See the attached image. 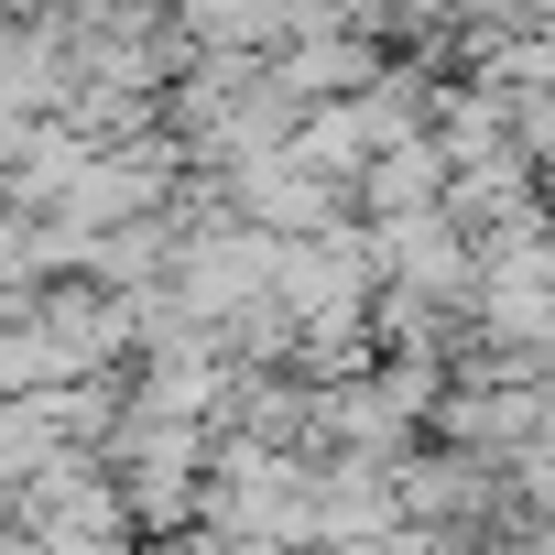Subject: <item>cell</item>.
<instances>
[{
	"instance_id": "obj_11",
	"label": "cell",
	"mask_w": 555,
	"mask_h": 555,
	"mask_svg": "<svg viewBox=\"0 0 555 555\" xmlns=\"http://www.w3.org/2000/svg\"><path fill=\"white\" fill-rule=\"evenodd\" d=\"M77 371H66V349H55V327L44 317H23L12 338H0V392H66Z\"/></svg>"
},
{
	"instance_id": "obj_15",
	"label": "cell",
	"mask_w": 555,
	"mask_h": 555,
	"mask_svg": "<svg viewBox=\"0 0 555 555\" xmlns=\"http://www.w3.org/2000/svg\"><path fill=\"white\" fill-rule=\"evenodd\" d=\"M23 317H34V295H12V284H0V338H12Z\"/></svg>"
},
{
	"instance_id": "obj_16",
	"label": "cell",
	"mask_w": 555,
	"mask_h": 555,
	"mask_svg": "<svg viewBox=\"0 0 555 555\" xmlns=\"http://www.w3.org/2000/svg\"><path fill=\"white\" fill-rule=\"evenodd\" d=\"M131 555H185V544H175V533H142V544H131Z\"/></svg>"
},
{
	"instance_id": "obj_5",
	"label": "cell",
	"mask_w": 555,
	"mask_h": 555,
	"mask_svg": "<svg viewBox=\"0 0 555 555\" xmlns=\"http://www.w3.org/2000/svg\"><path fill=\"white\" fill-rule=\"evenodd\" d=\"M479 338L490 349H522V360L555 349V240L479 261Z\"/></svg>"
},
{
	"instance_id": "obj_3",
	"label": "cell",
	"mask_w": 555,
	"mask_h": 555,
	"mask_svg": "<svg viewBox=\"0 0 555 555\" xmlns=\"http://www.w3.org/2000/svg\"><path fill=\"white\" fill-rule=\"evenodd\" d=\"M229 196H240V218H250V229H272V240H327L338 218H360V207H349V185H327L295 142H284V153H261V164H240V175H229Z\"/></svg>"
},
{
	"instance_id": "obj_6",
	"label": "cell",
	"mask_w": 555,
	"mask_h": 555,
	"mask_svg": "<svg viewBox=\"0 0 555 555\" xmlns=\"http://www.w3.org/2000/svg\"><path fill=\"white\" fill-rule=\"evenodd\" d=\"M382 284L479 317V240H468L457 218H403V229H382Z\"/></svg>"
},
{
	"instance_id": "obj_9",
	"label": "cell",
	"mask_w": 555,
	"mask_h": 555,
	"mask_svg": "<svg viewBox=\"0 0 555 555\" xmlns=\"http://www.w3.org/2000/svg\"><path fill=\"white\" fill-rule=\"evenodd\" d=\"M306 0H175V34L196 55H284Z\"/></svg>"
},
{
	"instance_id": "obj_2",
	"label": "cell",
	"mask_w": 555,
	"mask_h": 555,
	"mask_svg": "<svg viewBox=\"0 0 555 555\" xmlns=\"http://www.w3.org/2000/svg\"><path fill=\"white\" fill-rule=\"evenodd\" d=\"M34 317L55 327V349H66L77 382H109V371L142 360V306H131L120 284H99V272H66V284H44Z\"/></svg>"
},
{
	"instance_id": "obj_12",
	"label": "cell",
	"mask_w": 555,
	"mask_h": 555,
	"mask_svg": "<svg viewBox=\"0 0 555 555\" xmlns=\"http://www.w3.org/2000/svg\"><path fill=\"white\" fill-rule=\"evenodd\" d=\"M44 142H55V120H44V109H0V196H12V185L44 164Z\"/></svg>"
},
{
	"instance_id": "obj_4",
	"label": "cell",
	"mask_w": 555,
	"mask_h": 555,
	"mask_svg": "<svg viewBox=\"0 0 555 555\" xmlns=\"http://www.w3.org/2000/svg\"><path fill=\"white\" fill-rule=\"evenodd\" d=\"M284 77H295L306 109H317V99H360V88L392 77V44L360 34V23H338L327 0H306V12H295V44H284Z\"/></svg>"
},
{
	"instance_id": "obj_7",
	"label": "cell",
	"mask_w": 555,
	"mask_h": 555,
	"mask_svg": "<svg viewBox=\"0 0 555 555\" xmlns=\"http://www.w3.org/2000/svg\"><path fill=\"white\" fill-rule=\"evenodd\" d=\"M403 522V468H371V457H317V555H349L371 533Z\"/></svg>"
},
{
	"instance_id": "obj_10",
	"label": "cell",
	"mask_w": 555,
	"mask_h": 555,
	"mask_svg": "<svg viewBox=\"0 0 555 555\" xmlns=\"http://www.w3.org/2000/svg\"><path fill=\"white\" fill-rule=\"evenodd\" d=\"M55 457H77L55 425V392H0V501H23Z\"/></svg>"
},
{
	"instance_id": "obj_14",
	"label": "cell",
	"mask_w": 555,
	"mask_h": 555,
	"mask_svg": "<svg viewBox=\"0 0 555 555\" xmlns=\"http://www.w3.org/2000/svg\"><path fill=\"white\" fill-rule=\"evenodd\" d=\"M349 555H447V533H425V522H392V533H371V544H349Z\"/></svg>"
},
{
	"instance_id": "obj_1",
	"label": "cell",
	"mask_w": 555,
	"mask_h": 555,
	"mask_svg": "<svg viewBox=\"0 0 555 555\" xmlns=\"http://www.w3.org/2000/svg\"><path fill=\"white\" fill-rule=\"evenodd\" d=\"M12 522L44 544V555H131L142 544V512H131V490H120V468L109 457H55L23 501H12Z\"/></svg>"
},
{
	"instance_id": "obj_8",
	"label": "cell",
	"mask_w": 555,
	"mask_h": 555,
	"mask_svg": "<svg viewBox=\"0 0 555 555\" xmlns=\"http://www.w3.org/2000/svg\"><path fill=\"white\" fill-rule=\"evenodd\" d=\"M447 175H457V164H447V142H436V131H414V142L371 153V175H360V196H349V207H360L371 229H403V218H447Z\"/></svg>"
},
{
	"instance_id": "obj_17",
	"label": "cell",
	"mask_w": 555,
	"mask_h": 555,
	"mask_svg": "<svg viewBox=\"0 0 555 555\" xmlns=\"http://www.w3.org/2000/svg\"><path fill=\"white\" fill-rule=\"evenodd\" d=\"M544 392H555V349H544Z\"/></svg>"
},
{
	"instance_id": "obj_13",
	"label": "cell",
	"mask_w": 555,
	"mask_h": 555,
	"mask_svg": "<svg viewBox=\"0 0 555 555\" xmlns=\"http://www.w3.org/2000/svg\"><path fill=\"white\" fill-rule=\"evenodd\" d=\"M185 555H306V544H272V533H218V522H196V533H175Z\"/></svg>"
}]
</instances>
